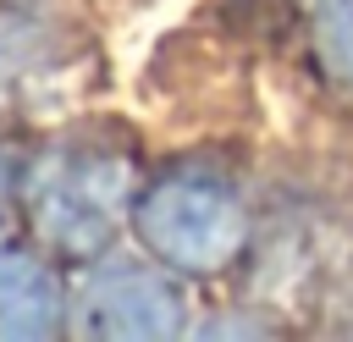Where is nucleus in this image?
I'll return each mask as SVG.
<instances>
[{"mask_svg":"<svg viewBox=\"0 0 353 342\" xmlns=\"http://www.w3.org/2000/svg\"><path fill=\"white\" fill-rule=\"evenodd\" d=\"M138 232L176 270H215L243 243V210L204 182H160L138 204Z\"/></svg>","mask_w":353,"mask_h":342,"instance_id":"obj_1","label":"nucleus"},{"mask_svg":"<svg viewBox=\"0 0 353 342\" xmlns=\"http://www.w3.org/2000/svg\"><path fill=\"white\" fill-rule=\"evenodd\" d=\"M116 210H121V171L116 165L61 160V165L39 171L33 215H39V232H50L61 248L105 243L116 226Z\"/></svg>","mask_w":353,"mask_h":342,"instance_id":"obj_2","label":"nucleus"},{"mask_svg":"<svg viewBox=\"0 0 353 342\" xmlns=\"http://www.w3.org/2000/svg\"><path fill=\"white\" fill-rule=\"evenodd\" d=\"M83 325L99 336H171L182 325L176 287L149 265H105L83 281Z\"/></svg>","mask_w":353,"mask_h":342,"instance_id":"obj_3","label":"nucleus"},{"mask_svg":"<svg viewBox=\"0 0 353 342\" xmlns=\"http://www.w3.org/2000/svg\"><path fill=\"white\" fill-rule=\"evenodd\" d=\"M61 325V292L28 254H0V336H50Z\"/></svg>","mask_w":353,"mask_h":342,"instance_id":"obj_4","label":"nucleus"},{"mask_svg":"<svg viewBox=\"0 0 353 342\" xmlns=\"http://www.w3.org/2000/svg\"><path fill=\"white\" fill-rule=\"evenodd\" d=\"M314 33H320L325 66L342 83H353V0H325L320 17H314Z\"/></svg>","mask_w":353,"mask_h":342,"instance_id":"obj_5","label":"nucleus"},{"mask_svg":"<svg viewBox=\"0 0 353 342\" xmlns=\"http://www.w3.org/2000/svg\"><path fill=\"white\" fill-rule=\"evenodd\" d=\"M17 55H22V50H17V44H11V28H6V22H0V83H6V77H11V66H17Z\"/></svg>","mask_w":353,"mask_h":342,"instance_id":"obj_6","label":"nucleus"}]
</instances>
